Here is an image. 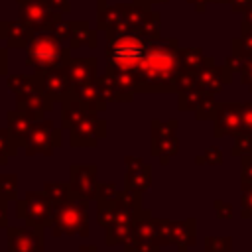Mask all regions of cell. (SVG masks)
Returning a JSON list of instances; mask_svg holds the SVG:
<instances>
[{
  "label": "cell",
  "mask_w": 252,
  "mask_h": 252,
  "mask_svg": "<svg viewBox=\"0 0 252 252\" xmlns=\"http://www.w3.org/2000/svg\"><path fill=\"white\" fill-rule=\"evenodd\" d=\"M179 49L175 37H150L140 32L106 35L104 75L114 100L130 102L138 93H175Z\"/></svg>",
  "instance_id": "1"
},
{
  "label": "cell",
  "mask_w": 252,
  "mask_h": 252,
  "mask_svg": "<svg viewBox=\"0 0 252 252\" xmlns=\"http://www.w3.org/2000/svg\"><path fill=\"white\" fill-rule=\"evenodd\" d=\"M71 59V47L63 45L51 32H35L26 47V67H32L33 73L67 67Z\"/></svg>",
  "instance_id": "2"
},
{
  "label": "cell",
  "mask_w": 252,
  "mask_h": 252,
  "mask_svg": "<svg viewBox=\"0 0 252 252\" xmlns=\"http://www.w3.org/2000/svg\"><path fill=\"white\" fill-rule=\"evenodd\" d=\"M51 234L61 236H89V201L71 197L61 203H53V222Z\"/></svg>",
  "instance_id": "3"
},
{
  "label": "cell",
  "mask_w": 252,
  "mask_h": 252,
  "mask_svg": "<svg viewBox=\"0 0 252 252\" xmlns=\"http://www.w3.org/2000/svg\"><path fill=\"white\" fill-rule=\"evenodd\" d=\"M144 197L140 193H130V191H118L116 195V217L112 220V224H108L104 230V242L106 246H118L124 244V240L132 234L134 228V220L140 217V213L144 211L142 205Z\"/></svg>",
  "instance_id": "4"
},
{
  "label": "cell",
  "mask_w": 252,
  "mask_h": 252,
  "mask_svg": "<svg viewBox=\"0 0 252 252\" xmlns=\"http://www.w3.org/2000/svg\"><path fill=\"white\" fill-rule=\"evenodd\" d=\"M16 217L26 220V226L47 228L53 222V201L43 191H28L24 199H16Z\"/></svg>",
  "instance_id": "5"
},
{
  "label": "cell",
  "mask_w": 252,
  "mask_h": 252,
  "mask_svg": "<svg viewBox=\"0 0 252 252\" xmlns=\"http://www.w3.org/2000/svg\"><path fill=\"white\" fill-rule=\"evenodd\" d=\"M63 146V128H55L51 118H41L37 120L32 130L28 132L22 148L26 150V156H53L57 148Z\"/></svg>",
  "instance_id": "6"
},
{
  "label": "cell",
  "mask_w": 252,
  "mask_h": 252,
  "mask_svg": "<svg viewBox=\"0 0 252 252\" xmlns=\"http://www.w3.org/2000/svg\"><path fill=\"white\" fill-rule=\"evenodd\" d=\"M124 250L128 252H161V244L158 242V226L152 211L144 209L140 217L134 220L132 234L124 240Z\"/></svg>",
  "instance_id": "7"
},
{
  "label": "cell",
  "mask_w": 252,
  "mask_h": 252,
  "mask_svg": "<svg viewBox=\"0 0 252 252\" xmlns=\"http://www.w3.org/2000/svg\"><path fill=\"white\" fill-rule=\"evenodd\" d=\"M177 126H179L177 120L161 122V120L154 118V120L150 122V128H152V146H150V154H152L154 158H158L163 165H167L169 158L179 152Z\"/></svg>",
  "instance_id": "8"
},
{
  "label": "cell",
  "mask_w": 252,
  "mask_h": 252,
  "mask_svg": "<svg viewBox=\"0 0 252 252\" xmlns=\"http://www.w3.org/2000/svg\"><path fill=\"white\" fill-rule=\"evenodd\" d=\"M20 10V20L32 26L35 32H51V28L63 20L61 12H55L43 0H16Z\"/></svg>",
  "instance_id": "9"
},
{
  "label": "cell",
  "mask_w": 252,
  "mask_h": 252,
  "mask_svg": "<svg viewBox=\"0 0 252 252\" xmlns=\"http://www.w3.org/2000/svg\"><path fill=\"white\" fill-rule=\"evenodd\" d=\"M96 110H91L77 126L69 130L71 148H96V144L106 138V120L96 116Z\"/></svg>",
  "instance_id": "10"
},
{
  "label": "cell",
  "mask_w": 252,
  "mask_h": 252,
  "mask_svg": "<svg viewBox=\"0 0 252 252\" xmlns=\"http://www.w3.org/2000/svg\"><path fill=\"white\" fill-rule=\"evenodd\" d=\"M71 195L77 199H96L98 197V167L94 163H73L69 169Z\"/></svg>",
  "instance_id": "11"
},
{
  "label": "cell",
  "mask_w": 252,
  "mask_h": 252,
  "mask_svg": "<svg viewBox=\"0 0 252 252\" xmlns=\"http://www.w3.org/2000/svg\"><path fill=\"white\" fill-rule=\"evenodd\" d=\"M8 252H43V228L37 226H8Z\"/></svg>",
  "instance_id": "12"
},
{
  "label": "cell",
  "mask_w": 252,
  "mask_h": 252,
  "mask_svg": "<svg viewBox=\"0 0 252 252\" xmlns=\"http://www.w3.org/2000/svg\"><path fill=\"white\" fill-rule=\"evenodd\" d=\"M215 138H222V136H238L242 134V122H240V102L236 100H224L219 102L215 118Z\"/></svg>",
  "instance_id": "13"
},
{
  "label": "cell",
  "mask_w": 252,
  "mask_h": 252,
  "mask_svg": "<svg viewBox=\"0 0 252 252\" xmlns=\"http://www.w3.org/2000/svg\"><path fill=\"white\" fill-rule=\"evenodd\" d=\"M124 189L144 195L152 187V167L138 156H124Z\"/></svg>",
  "instance_id": "14"
},
{
  "label": "cell",
  "mask_w": 252,
  "mask_h": 252,
  "mask_svg": "<svg viewBox=\"0 0 252 252\" xmlns=\"http://www.w3.org/2000/svg\"><path fill=\"white\" fill-rule=\"evenodd\" d=\"M37 75L41 79V87H43L45 94L53 102H63L73 93L71 77H69L67 67H55V69H49V71H41Z\"/></svg>",
  "instance_id": "15"
},
{
  "label": "cell",
  "mask_w": 252,
  "mask_h": 252,
  "mask_svg": "<svg viewBox=\"0 0 252 252\" xmlns=\"http://www.w3.org/2000/svg\"><path fill=\"white\" fill-rule=\"evenodd\" d=\"M195 83L199 89H203L211 94H217L232 83V71L226 65L217 67L215 63H209L195 73Z\"/></svg>",
  "instance_id": "16"
},
{
  "label": "cell",
  "mask_w": 252,
  "mask_h": 252,
  "mask_svg": "<svg viewBox=\"0 0 252 252\" xmlns=\"http://www.w3.org/2000/svg\"><path fill=\"white\" fill-rule=\"evenodd\" d=\"M35 35V30L32 26H28L24 20H4L0 22V39L6 41V47L10 49H26L30 39Z\"/></svg>",
  "instance_id": "17"
},
{
  "label": "cell",
  "mask_w": 252,
  "mask_h": 252,
  "mask_svg": "<svg viewBox=\"0 0 252 252\" xmlns=\"http://www.w3.org/2000/svg\"><path fill=\"white\" fill-rule=\"evenodd\" d=\"M96 67H98L96 57H73L67 65V71L71 77V87L77 89V87L93 83L98 77Z\"/></svg>",
  "instance_id": "18"
},
{
  "label": "cell",
  "mask_w": 252,
  "mask_h": 252,
  "mask_svg": "<svg viewBox=\"0 0 252 252\" xmlns=\"http://www.w3.org/2000/svg\"><path fill=\"white\" fill-rule=\"evenodd\" d=\"M41 118H43V114H39V112H32V110H22V108L8 110V112H6L8 128L12 130L14 138H16L18 144H20V148H22V144H24L28 132L32 130V126H33L37 120H41Z\"/></svg>",
  "instance_id": "19"
},
{
  "label": "cell",
  "mask_w": 252,
  "mask_h": 252,
  "mask_svg": "<svg viewBox=\"0 0 252 252\" xmlns=\"http://www.w3.org/2000/svg\"><path fill=\"white\" fill-rule=\"evenodd\" d=\"M93 108L83 100L79 98L77 94H69L63 102H61V128L63 130H71L73 126H77Z\"/></svg>",
  "instance_id": "20"
},
{
  "label": "cell",
  "mask_w": 252,
  "mask_h": 252,
  "mask_svg": "<svg viewBox=\"0 0 252 252\" xmlns=\"http://www.w3.org/2000/svg\"><path fill=\"white\" fill-rule=\"evenodd\" d=\"M197 242V220L193 217L183 220H171V244L177 252H187Z\"/></svg>",
  "instance_id": "21"
},
{
  "label": "cell",
  "mask_w": 252,
  "mask_h": 252,
  "mask_svg": "<svg viewBox=\"0 0 252 252\" xmlns=\"http://www.w3.org/2000/svg\"><path fill=\"white\" fill-rule=\"evenodd\" d=\"M96 45H98V32L91 30L89 22H85V20L71 22V39H69V47L71 49H77V47L94 49Z\"/></svg>",
  "instance_id": "22"
},
{
  "label": "cell",
  "mask_w": 252,
  "mask_h": 252,
  "mask_svg": "<svg viewBox=\"0 0 252 252\" xmlns=\"http://www.w3.org/2000/svg\"><path fill=\"white\" fill-rule=\"evenodd\" d=\"M8 89L16 94V98L33 94L37 91H43L41 79H39L37 73H32V75H12V77H8Z\"/></svg>",
  "instance_id": "23"
},
{
  "label": "cell",
  "mask_w": 252,
  "mask_h": 252,
  "mask_svg": "<svg viewBox=\"0 0 252 252\" xmlns=\"http://www.w3.org/2000/svg\"><path fill=\"white\" fill-rule=\"evenodd\" d=\"M179 57H181V69L191 71V73H197L201 67H205L209 63H215V57L203 55L201 47H181Z\"/></svg>",
  "instance_id": "24"
},
{
  "label": "cell",
  "mask_w": 252,
  "mask_h": 252,
  "mask_svg": "<svg viewBox=\"0 0 252 252\" xmlns=\"http://www.w3.org/2000/svg\"><path fill=\"white\" fill-rule=\"evenodd\" d=\"M53 104H55V102L45 94V91H37V93H33V94L16 98V108L32 110V112H39V114H45V112L53 110Z\"/></svg>",
  "instance_id": "25"
},
{
  "label": "cell",
  "mask_w": 252,
  "mask_h": 252,
  "mask_svg": "<svg viewBox=\"0 0 252 252\" xmlns=\"http://www.w3.org/2000/svg\"><path fill=\"white\" fill-rule=\"evenodd\" d=\"M73 94H77L79 98H83V100H85L93 110H96V112H102V110H106V106H108V102L102 98V94H100V91H98L96 79H94L93 83H89V85H83V87L73 89Z\"/></svg>",
  "instance_id": "26"
},
{
  "label": "cell",
  "mask_w": 252,
  "mask_h": 252,
  "mask_svg": "<svg viewBox=\"0 0 252 252\" xmlns=\"http://www.w3.org/2000/svg\"><path fill=\"white\" fill-rule=\"evenodd\" d=\"M207 91L199 89V87H193V89H187V91H181L177 93V108L181 112H189V110H197L199 104L207 98Z\"/></svg>",
  "instance_id": "27"
},
{
  "label": "cell",
  "mask_w": 252,
  "mask_h": 252,
  "mask_svg": "<svg viewBox=\"0 0 252 252\" xmlns=\"http://www.w3.org/2000/svg\"><path fill=\"white\" fill-rule=\"evenodd\" d=\"M20 150L18 140L14 138L10 128H0V165H6L12 156H16Z\"/></svg>",
  "instance_id": "28"
},
{
  "label": "cell",
  "mask_w": 252,
  "mask_h": 252,
  "mask_svg": "<svg viewBox=\"0 0 252 252\" xmlns=\"http://www.w3.org/2000/svg\"><path fill=\"white\" fill-rule=\"evenodd\" d=\"M116 199H96V220L102 228L112 224L116 217Z\"/></svg>",
  "instance_id": "29"
},
{
  "label": "cell",
  "mask_w": 252,
  "mask_h": 252,
  "mask_svg": "<svg viewBox=\"0 0 252 252\" xmlns=\"http://www.w3.org/2000/svg\"><path fill=\"white\" fill-rule=\"evenodd\" d=\"M230 53L252 61V30H240V37H234L230 43Z\"/></svg>",
  "instance_id": "30"
},
{
  "label": "cell",
  "mask_w": 252,
  "mask_h": 252,
  "mask_svg": "<svg viewBox=\"0 0 252 252\" xmlns=\"http://www.w3.org/2000/svg\"><path fill=\"white\" fill-rule=\"evenodd\" d=\"M43 193L53 201V203H61V201H67L71 199V187H69V181L67 183H61V181H45L43 183Z\"/></svg>",
  "instance_id": "31"
},
{
  "label": "cell",
  "mask_w": 252,
  "mask_h": 252,
  "mask_svg": "<svg viewBox=\"0 0 252 252\" xmlns=\"http://www.w3.org/2000/svg\"><path fill=\"white\" fill-rule=\"evenodd\" d=\"M18 197V175L16 173H0V199L16 201Z\"/></svg>",
  "instance_id": "32"
},
{
  "label": "cell",
  "mask_w": 252,
  "mask_h": 252,
  "mask_svg": "<svg viewBox=\"0 0 252 252\" xmlns=\"http://www.w3.org/2000/svg\"><path fill=\"white\" fill-rule=\"evenodd\" d=\"M203 244H205V252H232L230 236H207Z\"/></svg>",
  "instance_id": "33"
},
{
  "label": "cell",
  "mask_w": 252,
  "mask_h": 252,
  "mask_svg": "<svg viewBox=\"0 0 252 252\" xmlns=\"http://www.w3.org/2000/svg\"><path fill=\"white\" fill-rule=\"evenodd\" d=\"M217 106L219 102L215 100V94H207V98L199 104V108L195 110V118L197 120H213L215 118V112H217Z\"/></svg>",
  "instance_id": "34"
},
{
  "label": "cell",
  "mask_w": 252,
  "mask_h": 252,
  "mask_svg": "<svg viewBox=\"0 0 252 252\" xmlns=\"http://www.w3.org/2000/svg\"><path fill=\"white\" fill-rule=\"evenodd\" d=\"M230 154L234 158H242V156L252 154V136L250 134H238V136H234Z\"/></svg>",
  "instance_id": "35"
},
{
  "label": "cell",
  "mask_w": 252,
  "mask_h": 252,
  "mask_svg": "<svg viewBox=\"0 0 252 252\" xmlns=\"http://www.w3.org/2000/svg\"><path fill=\"white\" fill-rule=\"evenodd\" d=\"M252 189V154L240 158V191Z\"/></svg>",
  "instance_id": "36"
},
{
  "label": "cell",
  "mask_w": 252,
  "mask_h": 252,
  "mask_svg": "<svg viewBox=\"0 0 252 252\" xmlns=\"http://www.w3.org/2000/svg\"><path fill=\"white\" fill-rule=\"evenodd\" d=\"M195 163H207V165H220L222 154L217 146H209L201 156H195Z\"/></svg>",
  "instance_id": "37"
},
{
  "label": "cell",
  "mask_w": 252,
  "mask_h": 252,
  "mask_svg": "<svg viewBox=\"0 0 252 252\" xmlns=\"http://www.w3.org/2000/svg\"><path fill=\"white\" fill-rule=\"evenodd\" d=\"M240 122H242V134L252 136V102L250 100L240 102Z\"/></svg>",
  "instance_id": "38"
},
{
  "label": "cell",
  "mask_w": 252,
  "mask_h": 252,
  "mask_svg": "<svg viewBox=\"0 0 252 252\" xmlns=\"http://www.w3.org/2000/svg\"><path fill=\"white\" fill-rule=\"evenodd\" d=\"M51 33L61 39V41H69L71 39V22H65V20H59L53 28H51Z\"/></svg>",
  "instance_id": "39"
},
{
  "label": "cell",
  "mask_w": 252,
  "mask_h": 252,
  "mask_svg": "<svg viewBox=\"0 0 252 252\" xmlns=\"http://www.w3.org/2000/svg\"><path fill=\"white\" fill-rule=\"evenodd\" d=\"M240 217L242 219L252 217V189H244L240 195Z\"/></svg>",
  "instance_id": "40"
},
{
  "label": "cell",
  "mask_w": 252,
  "mask_h": 252,
  "mask_svg": "<svg viewBox=\"0 0 252 252\" xmlns=\"http://www.w3.org/2000/svg\"><path fill=\"white\" fill-rule=\"evenodd\" d=\"M213 205H215V211H217V219H220V220L232 219V205L230 203H226L222 199H217Z\"/></svg>",
  "instance_id": "41"
},
{
  "label": "cell",
  "mask_w": 252,
  "mask_h": 252,
  "mask_svg": "<svg viewBox=\"0 0 252 252\" xmlns=\"http://www.w3.org/2000/svg\"><path fill=\"white\" fill-rule=\"evenodd\" d=\"M116 195H118V189H116V185L110 181V183H100V187H98V197H96V199H116Z\"/></svg>",
  "instance_id": "42"
},
{
  "label": "cell",
  "mask_w": 252,
  "mask_h": 252,
  "mask_svg": "<svg viewBox=\"0 0 252 252\" xmlns=\"http://www.w3.org/2000/svg\"><path fill=\"white\" fill-rule=\"evenodd\" d=\"M47 6H51L55 12H61V14H69L71 12V2L69 0H43Z\"/></svg>",
  "instance_id": "43"
},
{
  "label": "cell",
  "mask_w": 252,
  "mask_h": 252,
  "mask_svg": "<svg viewBox=\"0 0 252 252\" xmlns=\"http://www.w3.org/2000/svg\"><path fill=\"white\" fill-rule=\"evenodd\" d=\"M240 85H244V87H248L252 91V61H248L246 67L242 69V73H240Z\"/></svg>",
  "instance_id": "44"
},
{
  "label": "cell",
  "mask_w": 252,
  "mask_h": 252,
  "mask_svg": "<svg viewBox=\"0 0 252 252\" xmlns=\"http://www.w3.org/2000/svg\"><path fill=\"white\" fill-rule=\"evenodd\" d=\"M228 6H230V12H234V14H242L246 8L252 6V0H234V2H230Z\"/></svg>",
  "instance_id": "45"
},
{
  "label": "cell",
  "mask_w": 252,
  "mask_h": 252,
  "mask_svg": "<svg viewBox=\"0 0 252 252\" xmlns=\"http://www.w3.org/2000/svg\"><path fill=\"white\" fill-rule=\"evenodd\" d=\"M187 2L193 4L197 12H205L207 10V4H222V0H187Z\"/></svg>",
  "instance_id": "46"
},
{
  "label": "cell",
  "mask_w": 252,
  "mask_h": 252,
  "mask_svg": "<svg viewBox=\"0 0 252 252\" xmlns=\"http://www.w3.org/2000/svg\"><path fill=\"white\" fill-rule=\"evenodd\" d=\"M0 228H8V201L0 199Z\"/></svg>",
  "instance_id": "47"
},
{
  "label": "cell",
  "mask_w": 252,
  "mask_h": 252,
  "mask_svg": "<svg viewBox=\"0 0 252 252\" xmlns=\"http://www.w3.org/2000/svg\"><path fill=\"white\" fill-rule=\"evenodd\" d=\"M240 30H252V6H250V8H246V10L242 12Z\"/></svg>",
  "instance_id": "48"
},
{
  "label": "cell",
  "mask_w": 252,
  "mask_h": 252,
  "mask_svg": "<svg viewBox=\"0 0 252 252\" xmlns=\"http://www.w3.org/2000/svg\"><path fill=\"white\" fill-rule=\"evenodd\" d=\"M8 75V49L0 47V77Z\"/></svg>",
  "instance_id": "49"
},
{
  "label": "cell",
  "mask_w": 252,
  "mask_h": 252,
  "mask_svg": "<svg viewBox=\"0 0 252 252\" xmlns=\"http://www.w3.org/2000/svg\"><path fill=\"white\" fill-rule=\"evenodd\" d=\"M136 4H142V6H154V4H165V2H169V0H134Z\"/></svg>",
  "instance_id": "50"
},
{
  "label": "cell",
  "mask_w": 252,
  "mask_h": 252,
  "mask_svg": "<svg viewBox=\"0 0 252 252\" xmlns=\"http://www.w3.org/2000/svg\"><path fill=\"white\" fill-rule=\"evenodd\" d=\"M79 252H98V248H96L94 244H83V246L79 248Z\"/></svg>",
  "instance_id": "51"
},
{
  "label": "cell",
  "mask_w": 252,
  "mask_h": 252,
  "mask_svg": "<svg viewBox=\"0 0 252 252\" xmlns=\"http://www.w3.org/2000/svg\"><path fill=\"white\" fill-rule=\"evenodd\" d=\"M230 2H234V0H222V4H230Z\"/></svg>",
  "instance_id": "52"
}]
</instances>
